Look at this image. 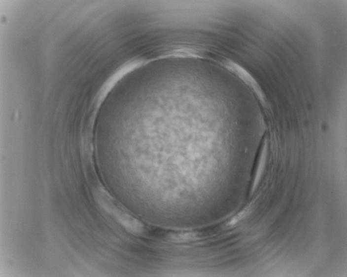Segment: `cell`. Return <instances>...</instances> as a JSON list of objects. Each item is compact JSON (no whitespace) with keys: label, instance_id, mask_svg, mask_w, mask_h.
I'll list each match as a JSON object with an SVG mask.
<instances>
[{"label":"cell","instance_id":"obj_1","mask_svg":"<svg viewBox=\"0 0 347 277\" xmlns=\"http://www.w3.org/2000/svg\"><path fill=\"white\" fill-rule=\"evenodd\" d=\"M222 65L226 69H227L236 76L239 77L245 84L249 86L257 94L260 100L263 102L265 101V96L262 89L260 88L257 81L255 80L248 71L238 64L237 63L230 60L226 59L223 60Z\"/></svg>","mask_w":347,"mask_h":277},{"label":"cell","instance_id":"obj_2","mask_svg":"<svg viewBox=\"0 0 347 277\" xmlns=\"http://www.w3.org/2000/svg\"><path fill=\"white\" fill-rule=\"evenodd\" d=\"M267 149V143H265L263 146L261 153H260L258 166L256 172H255V177L252 186V193H253L255 189H256L260 181V179L262 178L265 166H266Z\"/></svg>","mask_w":347,"mask_h":277},{"label":"cell","instance_id":"obj_3","mask_svg":"<svg viewBox=\"0 0 347 277\" xmlns=\"http://www.w3.org/2000/svg\"><path fill=\"white\" fill-rule=\"evenodd\" d=\"M248 213V210L245 209V210L240 212L234 217L229 222L228 226L230 227L234 226L236 223H238L239 221L243 219V218L247 215Z\"/></svg>","mask_w":347,"mask_h":277}]
</instances>
